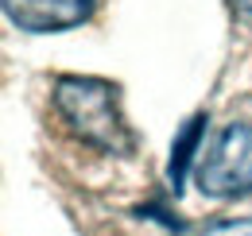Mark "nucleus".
I'll list each match as a JSON object with an SVG mask.
<instances>
[{"label": "nucleus", "mask_w": 252, "mask_h": 236, "mask_svg": "<svg viewBox=\"0 0 252 236\" xmlns=\"http://www.w3.org/2000/svg\"><path fill=\"white\" fill-rule=\"evenodd\" d=\"M55 109L82 144L105 155H128L136 148V136L121 113V89L105 78H59Z\"/></svg>", "instance_id": "nucleus-1"}, {"label": "nucleus", "mask_w": 252, "mask_h": 236, "mask_svg": "<svg viewBox=\"0 0 252 236\" xmlns=\"http://www.w3.org/2000/svg\"><path fill=\"white\" fill-rule=\"evenodd\" d=\"M198 190L210 198L252 194V124H229L198 163Z\"/></svg>", "instance_id": "nucleus-2"}, {"label": "nucleus", "mask_w": 252, "mask_h": 236, "mask_svg": "<svg viewBox=\"0 0 252 236\" xmlns=\"http://www.w3.org/2000/svg\"><path fill=\"white\" fill-rule=\"evenodd\" d=\"M0 4H4V16L16 28L35 31V35L78 28L94 12V0H0Z\"/></svg>", "instance_id": "nucleus-3"}, {"label": "nucleus", "mask_w": 252, "mask_h": 236, "mask_svg": "<svg viewBox=\"0 0 252 236\" xmlns=\"http://www.w3.org/2000/svg\"><path fill=\"white\" fill-rule=\"evenodd\" d=\"M198 136H202V117H194L183 128V136H179V144H175V159H171V182L179 186L183 175H187L190 159H194V148H198Z\"/></svg>", "instance_id": "nucleus-4"}, {"label": "nucleus", "mask_w": 252, "mask_h": 236, "mask_svg": "<svg viewBox=\"0 0 252 236\" xmlns=\"http://www.w3.org/2000/svg\"><path fill=\"white\" fill-rule=\"evenodd\" d=\"M206 236H252V217H241V221H218L210 225Z\"/></svg>", "instance_id": "nucleus-5"}, {"label": "nucleus", "mask_w": 252, "mask_h": 236, "mask_svg": "<svg viewBox=\"0 0 252 236\" xmlns=\"http://www.w3.org/2000/svg\"><path fill=\"white\" fill-rule=\"evenodd\" d=\"M233 8H237V12H245V16H252V0H233Z\"/></svg>", "instance_id": "nucleus-6"}]
</instances>
